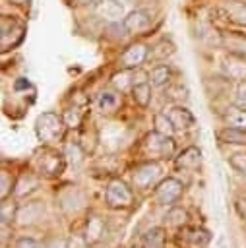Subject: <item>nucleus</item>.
<instances>
[{
  "instance_id": "obj_17",
  "label": "nucleus",
  "mask_w": 246,
  "mask_h": 248,
  "mask_svg": "<svg viewBox=\"0 0 246 248\" xmlns=\"http://www.w3.org/2000/svg\"><path fill=\"white\" fill-rule=\"evenodd\" d=\"M165 48H172V45L167 43V41L159 43V45L153 48V56H155V58H165Z\"/></svg>"
},
{
  "instance_id": "obj_18",
  "label": "nucleus",
  "mask_w": 246,
  "mask_h": 248,
  "mask_svg": "<svg viewBox=\"0 0 246 248\" xmlns=\"http://www.w3.org/2000/svg\"><path fill=\"white\" fill-rule=\"evenodd\" d=\"M236 103L240 108H246V83H242L238 87V97H236Z\"/></svg>"
},
{
  "instance_id": "obj_8",
  "label": "nucleus",
  "mask_w": 246,
  "mask_h": 248,
  "mask_svg": "<svg viewBox=\"0 0 246 248\" xmlns=\"http://www.w3.org/2000/svg\"><path fill=\"white\" fill-rule=\"evenodd\" d=\"M223 45L236 54H246V35L244 33H236V31L223 33Z\"/></svg>"
},
{
  "instance_id": "obj_16",
  "label": "nucleus",
  "mask_w": 246,
  "mask_h": 248,
  "mask_svg": "<svg viewBox=\"0 0 246 248\" xmlns=\"http://www.w3.org/2000/svg\"><path fill=\"white\" fill-rule=\"evenodd\" d=\"M229 122H231L232 126H236V128L246 130V108H240V110H236L234 114H231V116H229Z\"/></svg>"
},
{
  "instance_id": "obj_4",
  "label": "nucleus",
  "mask_w": 246,
  "mask_h": 248,
  "mask_svg": "<svg viewBox=\"0 0 246 248\" xmlns=\"http://www.w3.org/2000/svg\"><path fill=\"white\" fill-rule=\"evenodd\" d=\"M23 25H19L15 19L4 17L2 19V50H8L15 46L23 39Z\"/></svg>"
},
{
  "instance_id": "obj_13",
  "label": "nucleus",
  "mask_w": 246,
  "mask_h": 248,
  "mask_svg": "<svg viewBox=\"0 0 246 248\" xmlns=\"http://www.w3.org/2000/svg\"><path fill=\"white\" fill-rule=\"evenodd\" d=\"M145 244H147V248H163V244H165V234H163V231H161V229H155V231L147 232Z\"/></svg>"
},
{
  "instance_id": "obj_14",
  "label": "nucleus",
  "mask_w": 246,
  "mask_h": 248,
  "mask_svg": "<svg viewBox=\"0 0 246 248\" xmlns=\"http://www.w3.org/2000/svg\"><path fill=\"white\" fill-rule=\"evenodd\" d=\"M155 126H157L159 134H172V130H174V124L170 122V118H167V114H157Z\"/></svg>"
},
{
  "instance_id": "obj_11",
  "label": "nucleus",
  "mask_w": 246,
  "mask_h": 248,
  "mask_svg": "<svg viewBox=\"0 0 246 248\" xmlns=\"http://www.w3.org/2000/svg\"><path fill=\"white\" fill-rule=\"evenodd\" d=\"M132 93H134L136 103H139L141 107H145V105L149 103V99H151V87H149V83H147V81L136 83V85L132 87Z\"/></svg>"
},
{
  "instance_id": "obj_20",
  "label": "nucleus",
  "mask_w": 246,
  "mask_h": 248,
  "mask_svg": "<svg viewBox=\"0 0 246 248\" xmlns=\"http://www.w3.org/2000/svg\"><path fill=\"white\" fill-rule=\"evenodd\" d=\"M77 6H93L97 0H74Z\"/></svg>"
},
{
  "instance_id": "obj_19",
  "label": "nucleus",
  "mask_w": 246,
  "mask_h": 248,
  "mask_svg": "<svg viewBox=\"0 0 246 248\" xmlns=\"http://www.w3.org/2000/svg\"><path fill=\"white\" fill-rule=\"evenodd\" d=\"M15 248H39V244H37L35 240H31V238H23V240L17 242Z\"/></svg>"
},
{
  "instance_id": "obj_10",
  "label": "nucleus",
  "mask_w": 246,
  "mask_h": 248,
  "mask_svg": "<svg viewBox=\"0 0 246 248\" xmlns=\"http://www.w3.org/2000/svg\"><path fill=\"white\" fill-rule=\"evenodd\" d=\"M219 138L223 141H231V143H246V130L236 128V126L225 128V130L219 132Z\"/></svg>"
},
{
  "instance_id": "obj_9",
  "label": "nucleus",
  "mask_w": 246,
  "mask_h": 248,
  "mask_svg": "<svg viewBox=\"0 0 246 248\" xmlns=\"http://www.w3.org/2000/svg\"><path fill=\"white\" fill-rule=\"evenodd\" d=\"M169 118H170V122L174 124V128H188V126L194 124V116L190 114V110H186V108H182V107L170 108Z\"/></svg>"
},
{
  "instance_id": "obj_2",
  "label": "nucleus",
  "mask_w": 246,
  "mask_h": 248,
  "mask_svg": "<svg viewBox=\"0 0 246 248\" xmlns=\"http://www.w3.org/2000/svg\"><path fill=\"white\" fill-rule=\"evenodd\" d=\"M151 23H153V14L149 10H134L122 19V25L128 33H141L149 29Z\"/></svg>"
},
{
  "instance_id": "obj_7",
  "label": "nucleus",
  "mask_w": 246,
  "mask_h": 248,
  "mask_svg": "<svg viewBox=\"0 0 246 248\" xmlns=\"http://www.w3.org/2000/svg\"><path fill=\"white\" fill-rule=\"evenodd\" d=\"M223 70L231 79H246V62L240 56H229L223 62Z\"/></svg>"
},
{
  "instance_id": "obj_6",
  "label": "nucleus",
  "mask_w": 246,
  "mask_h": 248,
  "mask_svg": "<svg viewBox=\"0 0 246 248\" xmlns=\"http://www.w3.org/2000/svg\"><path fill=\"white\" fill-rule=\"evenodd\" d=\"M223 14H225V17H227L229 21L246 27V2L229 0V2L223 6Z\"/></svg>"
},
{
  "instance_id": "obj_12",
  "label": "nucleus",
  "mask_w": 246,
  "mask_h": 248,
  "mask_svg": "<svg viewBox=\"0 0 246 248\" xmlns=\"http://www.w3.org/2000/svg\"><path fill=\"white\" fill-rule=\"evenodd\" d=\"M169 79H170V70H169V66H157V68L151 72V81H153L155 85H165Z\"/></svg>"
},
{
  "instance_id": "obj_1",
  "label": "nucleus",
  "mask_w": 246,
  "mask_h": 248,
  "mask_svg": "<svg viewBox=\"0 0 246 248\" xmlns=\"http://www.w3.org/2000/svg\"><path fill=\"white\" fill-rule=\"evenodd\" d=\"M62 130H64L62 120L52 112H46V114L39 116V120H37V132L43 141H54V140L62 138Z\"/></svg>"
},
{
  "instance_id": "obj_3",
  "label": "nucleus",
  "mask_w": 246,
  "mask_h": 248,
  "mask_svg": "<svg viewBox=\"0 0 246 248\" xmlns=\"http://www.w3.org/2000/svg\"><path fill=\"white\" fill-rule=\"evenodd\" d=\"M93 12H95V16H99L110 23L124 17V6L120 4V0H97L93 4Z\"/></svg>"
},
{
  "instance_id": "obj_15",
  "label": "nucleus",
  "mask_w": 246,
  "mask_h": 248,
  "mask_svg": "<svg viewBox=\"0 0 246 248\" xmlns=\"http://www.w3.org/2000/svg\"><path fill=\"white\" fill-rule=\"evenodd\" d=\"M116 103H118L116 93H103V95H101V99H99V107H101V110H103V112H105V110L114 108V107H116Z\"/></svg>"
},
{
  "instance_id": "obj_5",
  "label": "nucleus",
  "mask_w": 246,
  "mask_h": 248,
  "mask_svg": "<svg viewBox=\"0 0 246 248\" xmlns=\"http://www.w3.org/2000/svg\"><path fill=\"white\" fill-rule=\"evenodd\" d=\"M147 56H149L147 46H145L143 43H134V45H130V46L122 52V56H120V64H122L126 70H130V68H138V66H141V64L147 60Z\"/></svg>"
},
{
  "instance_id": "obj_21",
  "label": "nucleus",
  "mask_w": 246,
  "mask_h": 248,
  "mask_svg": "<svg viewBox=\"0 0 246 248\" xmlns=\"http://www.w3.org/2000/svg\"><path fill=\"white\" fill-rule=\"evenodd\" d=\"M12 4H17V6H23V4H27L29 0H10Z\"/></svg>"
}]
</instances>
